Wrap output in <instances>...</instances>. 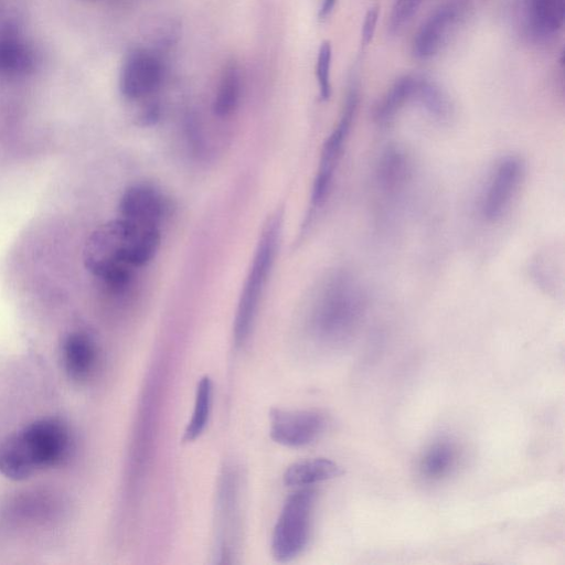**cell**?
Wrapping results in <instances>:
<instances>
[{"label":"cell","instance_id":"1","mask_svg":"<svg viewBox=\"0 0 565 565\" xmlns=\"http://www.w3.org/2000/svg\"><path fill=\"white\" fill-rule=\"evenodd\" d=\"M161 242L159 226L139 224L124 217L100 225L84 249L86 268L110 289L126 288L135 269L147 265Z\"/></svg>","mask_w":565,"mask_h":565},{"label":"cell","instance_id":"2","mask_svg":"<svg viewBox=\"0 0 565 565\" xmlns=\"http://www.w3.org/2000/svg\"><path fill=\"white\" fill-rule=\"evenodd\" d=\"M366 298L361 282L349 271L330 275L320 287L310 313V328L320 342L341 345L358 330Z\"/></svg>","mask_w":565,"mask_h":565},{"label":"cell","instance_id":"3","mask_svg":"<svg viewBox=\"0 0 565 565\" xmlns=\"http://www.w3.org/2000/svg\"><path fill=\"white\" fill-rule=\"evenodd\" d=\"M281 232V214L275 213L265 223L248 269L233 324V340L241 348L248 340L259 301L273 269Z\"/></svg>","mask_w":565,"mask_h":565},{"label":"cell","instance_id":"4","mask_svg":"<svg viewBox=\"0 0 565 565\" xmlns=\"http://www.w3.org/2000/svg\"><path fill=\"white\" fill-rule=\"evenodd\" d=\"M12 445L30 476L58 466L70 454L71 434L56 417H44L10 435Z\"/></svg>","mask_w":565,"mask_h":565},{"label":"cell","instance_id":"5","mask_svg":"<svg viewBox=\"0 0 565 565\" xmlns=\"http://www.w3.org/2000/svg\"><path fill=\"white\" fill-rule=\"evenodd\" d=\"M316 493L298 488L282 505L271 535V553L285 563L296 558L306 548L310 532Z\"/></svg>","mask_w":565,"mask_h":565},{"label":"cell","instance_id":"6","mask_svg":"<svg viewBox=\"0 0 565 565\" xmlns=\"http://www.w3.org/2000/svg\"><path fill=\"white\" fill-rule=\"evenodd\" d=\"M358 105L359 93L356 87L353 85L348 92L337 125L333 127L322 145L310 196L309 218L313 216L316 211L324 204L329 196L335 172L355 118Z\"/></svg>","mask_w":565,"mask_h":565},{"label":"cell","instance_id":"7","mask_svg":"<svg viewBox=\"0 0 565 565\" xmlns=\"http://www.w3.org/2000/svg\"><path fill=\"white\" fill-rule=\"evenodd\" d=\"M525 162L505 154L492 166L479 199V212L487 222L501 220L510 210L525 178Z\"/></svg>","mask_w":565,"mask_h":565},{"label":"cell","instance_id":"8","mask_svg":"<svg viewBox=\"0 0 565 565\" xmlns=\"http://www.w3.org/2000/svg\"><path fill=\"white\" fill-rule=\"evenodd\" d=\"M328 425L326 416L316 409L273 408L269 412L271 439L287 447H302L316 441Z\"/></svg>","mask_w":565,"mask_h":565},{"label":"cell","instance_id":"9","mask_svg":"<svg viewBox=\"0 0 565 565\" xmlns=\"http://www.w3.org/2000/svg\"><path fill=\"white\" fill-rule=\"evenodd\" d=\"M512 19L525 39L546 41L564 25L565 0H513Z\"/></svg>","mask_w":565,"mask_h":565},{"label":"cell","instance_id":"10","mask_svg":"<svg viewBox=\"0 0 565 565\" xmlns=\"http://www.w3.org/2000/svg\"><path fill=\"white\" fill-rule=\"evenodd\" d=\"M467 7L451 0L437 8L420 25L413 41V53L419 60L435 56L463 20Z\"/></svg>","mask_w":565,"mask_h":565},{"label":"cell","instance_id":"11","mask_svg":"<svg viewBox=\"0 0 565 565\" xmlns=\"http://www.w3.org/2000/svg\"><path fill=\"white\" fill-rule=\"evenodd\" d=\"M162 79V64L145 49L130 51L120 67L119 89L124 97L135 100L152 94Z\"/></svg>","mask_w":565,"mask_h":565},{"label":"cell","instance_id":"12","mask_svg":"<svg viewBox=\"0 0 565 565\" xmlns=\"http://www.w3.org/2000/svg\"><path fill=\"white\" fill-rule=\"evenodd\" d=\"M170 210L168 199L148 184L129 186L120 198V216L145 225L160 226Z\"/></svg>","mask_w":565,"mask_h":565},{"label":"cell","instance_id":"13","mask_svg":"<svg viewBox=\"0 0 565 565\" xmlns=\"http://www.w3.org/2000/svg\"><path fill=\"white\" fill-rule=\"evenodd\" d=\"M62 362L70 379L86 381L97 364V348L83 332L68 333L62 343Z\"/></svg>","mask_w":565,"mask_h":565},{"label":"cell","instance_id":"14","mask_svg":"<svg viewBox=\"0 0 565 565\" xmlns=\"http://www.w3.org/2000/svg\"><path fill=\"white\" fill-rule=\"evenodd\" d=\"M32 47L15 31L6 26L0 31V75L21 76L33 70Z\"/></svg>","mask_w":565,"mask_h":565},{"label":"cell","instance_id":"15","mask_svg":"<svg viewBox=\"0 0 565 565\" xmlns=\"http://www.w3.org/2000/svg\"><path fill=\"white\" fill-rule=\"evenodd\" d=\"M341 467L328 458H311L291 463L282 475L284 483L292 488H307L339 477Z\"/></svg>","mask_w":565,"mask_h":565},{"label":"cell","instance_id":"16","mask_svg":"<svg viewBox=\"0 0 565 565\" xmlns=\"http://www.w3.org/2000/svg\"><path fill=\"white\" fill-rule=\"evenodd\" d=\"M412 102L417 103L428 116L446 121L452 114L448 95L431 79L416 75Z\"/></svg>","mask_w":565,"mask_h":565},{"label":"cell","instance_id":"17","mask_svg":"<svg viewBox=\"0 0 565 565\" xmlns=\"http://www.w3.org/2000/svg\"><path fill=\"white\" fill-rule=\"evenodd\" d=\"M242 94L241 70L235 61L224 66L213 100V113L220 118L231 116L237 108Z\"/></svg>","mask_w":565,"mask_h":565},{"label":"cell","instance_id":"18","mask_svg":"<svg viewBox=\"0 0 565 565\" xmlns=\"http://www.w3.org/2000/svg\"><path fill=\"white\" fill-rule=\"evenodd\" d=\"M376 174L382 189L392 191L402 188L411 174L407 153L397 147L388 148L380 158Z\"/></svg>","mask_w":565,"mask_h":565},{"label":"cell","instance_id":"19","mask_svg":"<svg viewBox=\"0 0 565 565\" xmlns=\"http://www.w3.org/2000/svg\"><path fill=\"white\" fill-rule=\"evenodd\" d=\"M212 404L213 382L209 375H203L196 384L194 407L183 433V441H194L204 433L210 420Z\"/></svg>","mask_w":565,"mask_h":565},{"label":"cell","instance_id":"20","mask_svg":"<svg viewBox=\"0 0 565 565\" xmlns=\"http://www.w3.org/2000/svg\"><path fill=\"white\" fill-rule=\"evenodd\" d=\"M416 75H406L397 79L387 90L375 110V119L381 125L390 124L396 114L409 102L415 86Z\"/></svg>","mask_w":565,"mask_h":565},{"label":"cell","instance_id":"21","mask_svg":"<svg viewBox=\"0 0 565 565\" xmlns=\"http://www.w3.org/2000/svg\"><path fill=\"white\" fill-rule=\"evenodd\" d=\"M456 448L448 440L434 443L424 454L420 470L428 479H440L454 467L456 461Z\"/></svg>","mask_w":565,"mask_h":565},{"label":"cell","instance_id":"22","mask_svg":"<svg viewBox=\"0 0 565 565\" xmlns=\"http://www.w3.org/2000/svg\"><path fill=\"white\" fill-rule=\"evenodd\" d=\"M332 61V46L329 41L321 43L316 64V76L321 100H328L331 96L330 70Z\"/></svg>","mask_w":565,"mask_h":565},{"label":"cell","instance_id":"23","mask_svg":"<svg viewBox=\"0 0 565 565\" xmlns=\"http://www.w3.org/2000/svg\"><path fill=\"white\" fill-rule=\"evenodd\" d=\"M425 0H394L388 28L391 32H398L407 24Z\"/></svg>","mask_w":565,"mask_h":565},{"label":"cell","instance_id":"24","mask_svg":"<svg viewBox=\"0 0 565 565\" xmlns=\"http://www.w3.org/2000/svg\"><path fill=\"white\" fill-rule=\"evenodd\" d=\"M379 14L380 7L377 4L370 7L366 11L361 29V42L363 45H367L372 41L379 20Z\"/></svg>","mask_w":565,"mask_h":565},{"label":"cell","instance_id":"25","mask_svg":"<svg viewBox=\"0 0 565 565\" xmlns=\"http://www.w3.org/2000/svg\"><path fill=\"white\" fill-rule=\"evenodd\" d=\"M338 0H321L318 18L319 20H326L334 10Z\"/></svg>","mask_w":565,"mask_h":565}]
</instances>
